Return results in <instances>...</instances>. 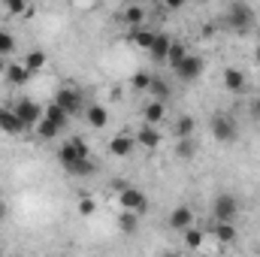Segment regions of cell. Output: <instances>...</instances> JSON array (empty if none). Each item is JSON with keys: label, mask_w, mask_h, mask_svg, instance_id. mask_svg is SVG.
Masks as SVG:
<instances>
[{"label": "cell", "mask_w": 260, "mask_h": 257, "mask_svg": "<svg viewBox=\"0 0 260 257\" xmlns=\"http://www.w3.org/2000/svg\"><path fill=\"white\" fill-rule=\"evenodd\" d=\"M167 118V103H157V100H148L145 106H142V121L148 124V127H157L160 121Z\"/></svg>", "instance_id": "cell-12"}, {"label": "cell", "mask_w": 260, "mask_h": 257, "mask_svg": "<svg viewBox=\"0 0 260 257\" xmlns=\"http://www.w3.org/2000/svg\"><path fill=\"white\" fill-rule=\"evenodd\" d=\"M0 130L9 133V136H18V133H24L27 127L18 121V115H15L12 106H0Z\"/></svg>", "instance_id": "cell-10"}, {"label": "cell", "mask_w": 260, "mask_h": 257, "mask_svg": "<svg viewBox=\"0 0 260 257\" xmlns=\"http://www.w3.org/2000/svg\"><path fill=\"white\" fill-rule=\"evenodd\" d=\"M0 257H3V248H0Z\"/></svg>", "instance_id": "cell-41"}, {"label": "cell", "mask_w": 260, "mask_h": 257, "mask_svg": "<svg viewBox=\"0 0 260 257\" xmlns=\"http://www.w3.org/2000/svg\"><path fill=\"white\" fill-rule=\"evenodd\" d=\"M170 94H173V85L164 79V76H157V73H151V85H148V97L151 100H157V103H167L170 100Z\"/></svg>", "instance_id": "cell-11"}, {"label": "cell", "mask_w": 260, "mask_h": 257, "mask_svg": "<svg viewBox=\"0 0 260 257\" xmlns=\"http://www.w3.org/2000/svg\"><path fill=\"white\" fill-rule=\"evenodd\" d=\"M3 6H6V15H15V18H18V15H34V9H30L24 0H9V3H3Z\"/></svg>", "instance_id": "cell-32"}, {"label": "cell", "mask_w": 260, "mask_h": 257, "mask_svg": "<svg viewBox=\"0 0 260 257\" xmlns=\"http://www.w3.org/2000/svg\"><path fill=\"white\" fill-rule=\"evenodd\" d=\"M3 215H6V206H3V203H0V221H3Z\"/></svg>", "instance_id": "cell-39"}, {"label": "cell", "mask_w": 260, "mask_h": 257, "mask_svg": "<svg viewBox=\"0 0 260 257\" xmlns=\"http://www.w3.org/2000/svg\"><path fill=\"white\" fill-rule=\"evenodd\" d=\"M133 139H136V145H142L145 151H154V148L160 145V133H157V127H148V124H142Z\"/></svg>", "instance_id": "cell-16"}, {"label": "cell", "mask_w": 260, "mask_h": 257, "mask_svg": "<svg viewBox=\"0 0 260 257\" xmlns=\"http://www.w3.org/2000/svg\"><path fill=\"white\" fill-rule=\"evenodd\" d=\"M160 257H185V251H179V248H173V251H164Z\"/></svg>", "instance_id": "cell-35"}, {"label": "cell", "mask_w": 260, "mask_h": 257, "mask_svg": "<svg viewBox=\"0 0 260 257\" xmlns=\"http://www.w3.org/2000/svg\"><path fill=\"white\" fill-rule=\"evenodd\" d=\"M170 46H173L170 34L157 30V34H154V43H151V49H148V55H151L154 61H167V52H170Z\"/></svg>", "instance_id": "cell-17"}, {"label": "cell", "mask_w": 260, "mask_h": 257, "mask_svg": "<svg viewBox=\"0 0 260 257\" xmlns=\"http://www.w3.org/2000/svg\"><path fill=\"white\" fill-rule=\"evenodd\" d=\"M46 61H49V58H46V52H43V49H34V52H27V55H24V61H21V64L27 67V73L34 76V73H40V70L46 67Z\"/></svg>", "instance_id": "cell-25"}, {"label": "cell", "mask_w": 260, "mask_h": 257, "mask_svg": "<svg viewBox=\"0 0 260 257\" xmlns=\"http://www.w3.org/2000/svg\"><path fill=\"white\" fill-rule=\"evenodd\" d=\"M15 115H18V121L24 124L27 130H34L40 121H43V115H46V106H40L37 100H30V97H24V100H18L15 106Z\"/></svg>", "instance_id": "cell-6"}, {"label": "cell", "mask_w": 260, "mask_h": 257, "mask_svg": "<svg viewBox=\"0 0 260 257\" xmlns=\"http://www.w3.org/2000/svg\"><path fill=\"white\" fill-rule=\"evenodd\" d=\"M212 215H215V224H233L239 218V197L230 191H221L212 203Z\"/></svg>", "instance_id": "cell-2"}, {"label": "cell", "mask_w": 260, "mask_h": 257, "mask_svg": "<svg viewBox=\"0 0 260 257\" xmlns=\"http://www.w3.org/2000/svg\"><path fill=\"white\" fill-rule=\"evenodd\" d=\"M221 82H224V88H227V91H233V94L245 91V73H242L239 67H227V70H224V76H221Z\"/></svg>", "instance_id": "cell-15"}, {"label": "cell", "mask_w": 260, "mask_h": 257, "mask_svg": "<svg viewBox=\"0 0 260 257\" xmlns=\"http://www.w3.org/2000/svg\"><path fill=\"white\" fill-rule=\"evenodd\" d=\"M12 52H15V37H12L9 30H3V27H0V58L6 61Z\"/></svg>", "instance_id": "cell-31"}, {"label": "cell", "mask_w": 260, "mask_h": 257, "mask_svg": "<svg viewBox=\"0 0 260 257\" xmlns=\"http://www.w3.org/2000/svg\"><path fill=\"white\" fill-rule=\"evenodd\" d=\"M182 242H185V248L188 251H200L203 248V242H206V230H200V227H191V230H185L182 233Z\"/></svg>", "instance_id": "cell-22"}, {"label": "cell", "mask_w": 260, "mask_h": 257, "mask_svg": "<svg viewBox=\"0 0 260 257\" xmlns=\"http://www.w3.org/2000/svg\"><path fill=\"white\" fill-rule=\"evenodd\" d=\"M203 70H206V61H203L200 55H188L182 64L176 67V73H179V79H182V82H194V79H200V76H203Z\"/></svg>", "instance_id": "cell-8"}, {"label": "cell", "mask_w": 260, "mask_h": 257, "mask_svg": "<svg viewBox=\"0 0 260 257\" xmlns=\"http://www.w3.org/2000/svg\"><path fill=\"white\" fill-rule=\"evenodd\" d=\"M43 118H49L52 124H58L61 130H64V127H67V121H70V115H67V112L61 109V106H58V103H49V106H46V115H43Z\"/></svg>", "instance_id": "cell-26"}, {"label": "cell", "mask_w": 260, "mask_h": 257, "mask_svg": "<svg viewBox=\"0 0 260 257\" xmlns=\"http://www.w3.org/2000/svg\"><path fill=\"white\" fill-rule=\"evenodd\" d=\"M121 18H124V24H130V30H136V27H142V24H145V9H142V6H136V3H130V6H124Z\"/></svg>", "instance_id": "cell-20"}, {"label": "cell", "mask_w": 260, "mask_h": 257, "mask_svg": "<svg viewBox=\"0 0 260 257\" xmlns=\"http://www.w3.org/2000/svg\"><path fill=\"white\" fill-rule=\"evenodd\" d=\"M85 121H88V127H94V130H100V127H106V121H109V109L106 106H100V103H91V106H85Z\"/></svg>", "instance_id": "cell-13"}, {"label": "cell", "mask_w": 260, "mask_h": 257, "mask_svg": "<svg viewBox=\"0 0 260 257\" xmlns=\"http://www.w3.org/2000/svg\"><path fill=\"white\" fill-rule=\"evenodd\" d=\"M76 209H79V215H82V218H91V215L97 212V203H94V197H88V194H85V197L79 200V206H76Z\"/></svg>", "instance_id": "cell-34"}, {"label": "cell", "mask_w": 260, "mask_h": 257, "mask_svg": "<svg viewBox=\"0 0 260 257\" xmlns=\"http://www.w3.org/2000/svg\"><path fill=\"white\" fill-rule=\"evenodd\" d=\"M118 230L127 233V236H133V233L139 230V218H136V215H127V212H118Z\"/></svg>", "instance_id": "cell-28"}, {"label": "cell", "mask_w": 260, "mask_h": 257, "mask_svg": "<svg viewBox=\"0 0 260 257\" xmlns=\"http://www.w3.org/2000/svg\"><path fill=\"white\" fill-rule=\"evenodd\" d=\"M194 130H197V121L191 115H182L176 124H173V133H176V139H194Z\"/></svg>", "instance_id": "cell-24"}, {"label": "cell", "mask_w": 260, "mask_h": 257, "mask_svg": "<svg viewBox=\"0 0 260 257\" xmlns=\"http://www.w3.org/2000/svg\"><path fill=\"white\" fill-rule=\"evenodd\" d=\"M251 112H254V118H260V94L254 97V106H251Z\"/></svg>", "instance_id": "cell-36"}, {"label": "cell", "mask_w": 260, "mask_h": 257, "mask_svg": "<svg viewBox=\"0 0 260 257\" xmlns=\"http://www.w3.org/2000/svg\"><path fill=\"white\" fill-rule=\"evenodd\" d=\"M148 209V197L139 191V188H133V185H127V188H121L118 191V212H127V215H142Z\"/></svg>", "instance_id": "cell-5"}, {"label": "cell", "mask_w": 260, "mask_h": 257, "mask_svg": "<svg viewBox=\"0 0 260 257\" xmlns=\"http://www.w3.org/2000/svg\"><path fill=\"white\" fill-rule=\"evenodd\" d=\"M34 133H37L40 139H58V133H61V127H58V124H52L49 118H43V121H40V124L34 127Z\"/></svg>", "instance_id": "cell-29"}, {"label": "cell", "mask_w": 260, "mask_h": 257, "mask_svg": "<svg viewBox=\"0 0 260 257\" xmlns=\"http://www.w3.org/2000/svg\"><path fill=\"white\" fill-rule=\"evenodd\" d=\"M236 236H239V233H236V227H233V224H215V230H212V239H215V242H221L224 248H227V245H233V242H236Z\"/></svg>", "instance_id": "cell-19"}, {"label": "cell", "mask_w": 260, "mask_h": 257, "mask_svg": "<svg viewBox=\"0 0 260 257\" xmlns=\"http://www.w3.org/2000/svg\"><path fill=\"white\" fill-rule=\"evenodd\" d=\"M52 103H58L70 118L85 112V100H82V91H79L76 85H61V88L55 91V100H52Z\"/></svg>", "instance_id": "cell-3"}, {"label": "cell", "mask_w": 260, "mask_h": 257, "mask_svg": "<svg viewBox=\"0 0 260 257\" xmlns=\"http://www.w3.org/2000/svg\"><path fill=\"white\" fill-rule=\"evenodd\" d=\"M257 21V12L248 6V3H230L227 9H224V24H230V27H236V30H245V27H251Z\"/></svg>", "instance_id": "cell-4"}, {"label": "cell", "mask_w": 260, "mask_h": 257, "mask_svg": "<svg viewBox=\"0 0 260 257\" xmlns=\"http://www.w3.org/2000/svg\"><path fill=\"white\" fill-rule=\"evenodd\" d=\"M194 221H197V215H194V209H191V206H176V209L170 212V227H173V230H179V233L191 230V227H194Z\"/></svg>", "instance_id": "cell-9"}, {"label": "cell", "mask_w": 260, "mask_h": 257, "mask_svg": "<svg viewBox=\"0 0 260 257\" xmlns=\"http://www.w3.org/2000/svg\"><path fill=\"white\" fill-rule=\"evenodd\" d=\"M188 55H191V52H188V46H185L182 40H173V46H170V52H167V64L176 70V67L182 64Z\"/></svg>", "instance_id": "cell-23"}, {"label": "cell", "mask_w": 260, "mask_h": 257, "mask_svg": "<svg viewBox=\"0 0 260 257\" xmlns=\"http://www.w3.org/2000/svg\"><path fill=\"white\" fill-rule=\"evenodd\" d=\"M254 61H257V64H260V46H257V49H254Z\"/></svg>", "instance_id": "cell-38"}, {"label": "cell", "mask_w": 260, "mask_h": 257, "mask_svg": "<svg viewBox=\"0 0 260 257\" xmlns=\"http://www.w3.org/2000/svg\"><path fill=\"white\" fill-rule=\"evenodd\" d=\"M67 173H70V176H79V179H88V176H94V173H97V164L88 157V160L76 164V167H73V170H67Z\"/></svg>", "instance_id": "cell-30"}, {"label": "cell", "mask_w": 260, "mask_h": 257, "mask_svg": "<svg viewBox=\"0 0 260 257\" xmlns=\"http://www.w3.org/2000/svg\"><path fill=\"white\" fill-rule=\"evenodd\" d=\"M154 34H157V30H148V27H136V30H130V43H133V46H136V49H145V52H148V49H151V43H154Z\"/></svg>", "instance_id": "cell-21"}, {"label": "cell", "mask_w": 260, "mask_h": 257, "mask_svg": "<svg viewBox=\"0 0 260 257\" xmlns=\"http://www.w3.org/2000/svg\"><path fill=\"white\" fill-rule=\"evenodd\" d=\"M209 130H212L215 142H221V145H233V142L239 139V121H236L233 115H224V112L212 115V121H209Z\"/></svg>", "instance_id": "cell-1"}, {"label": "cell", "mask_w": 260, "mask_h": 257, "mask_svg": "<svg viewBox=\"0 0 260 257\" xmlns=\"http://www.w3.org/2000/svg\"><path fill=\"white\" fill-rule=\"evenodd\" d=\"M6 79H9V85H27L30 82V73H27V67L24 64H15V61H9V67H6V73H3Z\"/></svg>", "instance_id": "cell-18"}, {"label": "cell", "mask_w": 260, "mask_h": 257, "mask_svg": "<svg viewBox=\"0 0 260 257\" xmlns=\"http://www.w3.org/2000/svg\"><path fill=\"white\" fill-rule=\"evenodd\" d=\"M133 145H136V139H133L130 133H115V136L109 139V154H115V157H130Z\"/></svg>", "instance_id": "cell-14"}, {"label": "cell", "mask_w": 260, "mask_h": 257, "mask_svg": "<svg viewBox=\"0 0 260 257\" xmlns=\"http://www.w3.org/2000/svg\"><path fill=\"white\" fill-rule=\"evenodd\" d=\"M148 85H151V73H145V70H139V73L130 79V88H133V91H145V94H148Z\"/></svg>", "instance_id": "cell-33"}, {"label": "cell", "mask_w": 260, "mask_h": 257, "mask_svg": "<svg viewBox=\"0 0 260 257\" xmlns=\"http://www.w3.org/2000/svg\"><path fill=\"white\" fill-rule=\"evenodd\" d=\"M0 15H6V6H3V3H0Z\"/></svg>", "instance_id": "cell-40"}, {"label": "cell", "mask_w": 260, "mask_h": 257, "mask_svg": "<svg viewBox=\"0 0 260 257\" xmlns=\"http://www.w3.org/2000/svg\"><path fill=\"white\" fill-rule=\"evenodd\" d=\"M6 67H9V61H3V58H0V73H6Z\"/></svg>", "instance_id": "cell-37"}, {"label": "cell", "mask_w": 260, "mask_h": 257, "mask_svg": "<svg viewBox=\"0 0 260 257\" xmlns=\"http://www.w3.org/2000/svg\"><path fill=\"white\" fill-rule=\"evenodd\" d=\"M194 154H197L194 139H176V157H179V160H191Z\"/></svg>", "instance_id": "cell-27"}, {"label": "cell", "mask_w": 260, "mask_h": 257, "mask_svg": "<svg viewBox=\"0 0 260 257\" xmlns=\"http://www.w3.org/2000/svg\"><path fill=\"white\" fill-rule=\"evenodd\" d=\"M88 157H91V151H88V145L82 139H67L61 145V151H58V160L64 164V170H73L76 164H82Z\"/></svg>", "instance_id": "cell-7"}]
</instances>
